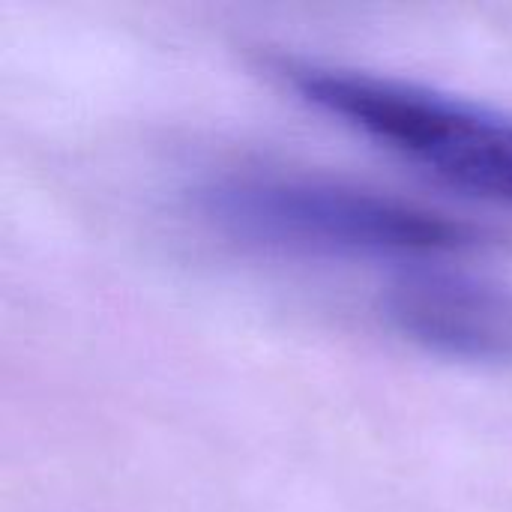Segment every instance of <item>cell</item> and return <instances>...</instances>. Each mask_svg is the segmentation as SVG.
<instances>
[{"instance_id": "obj_1", "label": "cell", "mask_w": 512, "mask_h": 512, "mask_svg": "<svg viewBox=\"0 0 512 512\" xmlns=\"http://www.w3.org/2000/svg\"><path fill=\"white\" fill-rule=\"evenodd\" d=\"M198 210L222 234L276 252L330 258H450L498 237L474 222L393 195L318 177L237 174L198 189Z\"/></svg>"}, {"instance_id": "obj_2", "label": "cell", "mask_w": 512, "mask_h": 512, "mask_svg": "<svg viewBox=\"0 0 512 512\" xmlns=\"http://www.w3.org/2000/svg\"><path fill=\"white\" fill-rule=\"evenodd\" d=\"M276 75L309 105L447 186L512 204V117L414 81L360 69L276 60Z\"/></svg>"}, {"instance_id": "obj_3", "label": "cell", "mask_w": 512, "mask_h": 512, "mask_svg": "<svg viewBox=\"0 0 512 512\" xmlns=\"http://www.w3.org/2000/svg\"><path fill=\"white\" fill-rule=\"evenodd\" d=\"M384 318L435 357L512 366V288L465 273L414 270L384 294Z\"/></svg>"}]
</instances>
